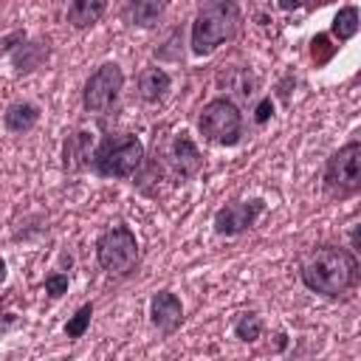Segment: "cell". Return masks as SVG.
<instances>
[{"instance_id":"obj_14","label":"cell","mask_w":361,"mask_h":361,"mask_svg":"<svg viewBox=\"0 0 361 361\" xmlns=\"http://www.w3.org/2000/svg\"><path fill=\"white\" fill-rule=\"evenodd\" d=\"M37 121H39V107L34 102H14L3 116V124L8 133H25Z\"/></svg>"},{"instance_id":"obj_22","label":"cell","mask_w":361,"mask_h":361,"mask_svg":"<svg viewBox=\"0 0 361 361\" xmlns=\"http://www.w3.org/2000/svg\"><path fill=\"white\" fill-rule=\"evenodd\" d=\"M3 279H6V262H3V257H0V285H3Z\"/></svg>"},{"instance_id":"obj_3","label":"cell","mask_w":361,"mask_h":361,"mask_svg":"<svg viewBox=\"0 0 361 361\" xmlns=\"http://www.w3.org/2000/svg\"><path fill=\"white\" fill-rule=\"evenodd\" d=\"M144 161V144L130 135H107L96 149H93V166L104 178H130Z\"/></svg>"},{"instance_id":"obj_11","label":"cell","mask_w":361,"mask_h":361,"mask_svg":"<svg viewBox=\"0 0 361 361\" xmlns=\"http://www.w3.org/2000/svg\"><path fill=\"white\" fill-rule=\"evenodd\" d=\"M62 158H65V169H68V172H79V169L93 158V135L85 133V130L71 133V135L65 138Z\"/></svg>"},{"instance_id":"obj_21","label":"cell","mask_w":361,"mask_h":361,"mask_svg":"<svg viewBox=\"0 0 361 361\" xmlns=\"http://www.w3.org/2000/svg\"><path fill=\"white\" fill-rule=\"evenodd\" d=\"M307 0H279V8H285V11H293V8H299V6H305Z\"/></svg>"},{"instance_id":"obj_4","label":"cell","mask_w":361,"mask_h":361,"mask_svg":"<svg viewBox=\"0 0 361 361\" xmlns=\"http://www.w3.org/2000/svg\"><path fill=\"white\" fill-rule=\"evenodd\" d=\"M96 257L107 274L127 276L138 262V240L127 226H113L99 237Z\"/></svg>"},{"instance_id":"obj_10","label":"cell","mask_w":361,"mask_h":361,"mask_svg":"<svg viewBox=\"0 0 361 361\" xmlns=\"http://www.w3.org/2000/svg\"><path fill=\"white\" fill-rule=\"evenodd\" d=\"M169 158H172V166L178 169V175H180V178L195 175V172L200 169V164H203V158H200L197 147L192 144V138H189L186 133L175 135V141H172V147H169Z\"/></svg>"},{"instance_id":"obj_6","label":"cell","mask_w":361,"mask_h":361,"mask_svg":"<svg viewBox=\"0 0 361 361\" xmlns=\"http://www.w3.org/2000/svg\"><path fill=\"white\" fill-rule=\"evenodd\" d=\"M358 186H361V144L350 141L327 158L324 189L333 197H350L358 192Z\"/></svg>"},{"instance_id":"obj_8","label":"cell","mask_w":361,"mask_h":361,"mask_svg":"<svg viewBox=\"0 0 361 361\" xmlns=\"http://www.w3.org/2000/svg\"><path fill=\"white\" fill-rule=\"evenodd\" d=\"M262 209H265V203L257 200V197L254 200L228 203V206L217 209V214H214V231L220 237H237V234H243L245 228L254 226V220L262 214Z\"/></svg>"},{"instance_id":"obj_17","label":"cell","mask_w":361,"mask_h":361,"mask_svg":"<svg viewBox=\"0 0 361 361\" xmlns=\"http://www.w3.org/2000/svg\"><path fill=\"white\" fill-rule=\"evenodd\" d=\"M259 333H262V322H259L257 313H245V316H240V322L234 324V336H237L240 341H257Z\"/></svg>"},{"instance_id":"obj_19","label":"cell","mask_w":361,"mask_h":361,"mask_svg":"<svg viewBox=\"0 0 361 361\" xmlns=\"http://www.w3.org/2000/svg\"><path fill=\"white\" fill-rule=\"evenodd\" d=\"M65 290H68V276H65V274H51V276L45 279V293H48V296L56 299V296H62Z\"/></svg>"},{"instance_id":"obj_7","label":"cell","mask_w":361,"mask_h":361,"mask_svg":"<svg viewBox=\"0 0 361 361\" xmlns=\"http://www.w3.org/2000/svg\"><path fill=\"white\" fill-rule=\"evenodd\" d=\"M124 87V73L116 62H104L99 71L90 73V79L85 82V90H82V104L85 110L90 113H104L121 93Z\"/></svg>"},{"instance_id":"obj_5","label":"cell","mask_w":361,"mask_h":361,"mask_svg":"<svg viewBox=\"0 0 361 361\" xmlns=\"http://www.w3.org/2000/svg\"><path fill=\"white\" fill-rule=\"evenodd\" d=\"M200 133L220 147H234L243 135V116L231 99H212L200 110Z\"/></svg>"},{"instance_id":"obj_2","label":"cell","mask_w":361,"mask_h":361,"mask_svg":"<svg viewBox=\"0 0 361 361\" xmlns=\"http://www.w3.org/2000/svg\"><path fill=\"white\" fill-rule=\"evenodd\" d=\"M240 8L234 0H212L206 3L192 23V51L197 56H209L217 45L228 42L240 31Z\"/></svg>"},{"instance_id":"obj_1","label":"cell","mask_w":361,"mask_h":361,"mask_svg":"<svg viewBox=\"0 0 361 361\" xmlns=\"http://www.w3.org/2000/svg\"><path fill=\"white\" fill-rule=\"evenodd\" d=\"M302 282L322 296H344L358 282V259L347 248L319 245L302 259Z\"/></svg>"},{"instance_id":"obj_20","label":"cell","mask_w":361,"mask_h":361,"mask_svg":"<svg viewBox=\"0 0 361 361\" xmlns=\"http://www.w3.org/2000/svg\"><path fill=\"white\" fill-rule=\"evenodd\" d=\"M274 113V104H271V99H262V104L257 107V121L262 124V121H268V116Z\"/></svg>"},{"instance_id":"obj_16","label":"cell","mask_w":361,"mask_h":361,"mask_svg":"<svg viewBox=\"0 0 361 361\" xmlns=\"http://www.w3.org/2000/svg\"><path fill=\"white\" fill-rule=\"evenodd\" d=\"M355 31H358V8L344 6L333 20V34L338 39H350V37H355Z\"/></svg>"},{"instance_id":"obj_13","label":"cell","mask_w":361,"mask_h":361,"mask_svg":"<svg viewBox=\"0 0 361 361\" xmlns=\"http://www.w3.org/2000/svg\"><path fill=\"white\" fill-rule=\"evenodd\" d=\"M169 73L161 68H144L138 76V93L144 102H161L169 90Z\"/></svg>"},{"instance_id":"obj_9","label":"cell","mask_w":361,"mask_h":361,"mask_svg":"<svg viewBox=\"0 0 361 361\" xmlns=\"http://www.w3.org/2000/svg\"><path fill=\"white\" fill-rule=\"evenodd\" d=\"M149 319L161 333H172L183 322V305L172 290H158L149 302Z\"/></svg>"},{"instance_id":"obj_15","label":"cell","mask_w":361,"mask_h":361,"mask_svg":"<svg viewBox=\"0 0 361 361\" xmlns=\"http://www.w3.org/2000/svg\"><path fill=\"white\" fill-rule=\"evenodd\" d=\"M104 8H107V0H71L68 23L73 28H87L104 14Z\"/></svg>"},{"instance_id":"obj_18","label":"cell","mask_w":361,"mask_h":361,"mask_svg":"<svg viewBox=\"0 0 361 361\" xmlns=\"http://www.w3.org/2000/svg\"><path fill=\"white\" fill-rule=\"evenodd\" d=\"M90 316H93V305H82V307L73 313V319L65 324V336H68V338H82L85 330H87V324H90Z\"/></svg>"},{"instance_id":"obj_12","label":"cell","mask_w":361,"mask_h":361,"mask_svg":"<svg viewBox=\"0 0 361 361\" xmlns=\"http://www.w3.org/2000/svg\"><path fill=\"white\" fill-rule=\"evenodd\" d=\"M164 14V0H130L124 6V20L138 28H152Z\"/></svg>"}]
</instances>
